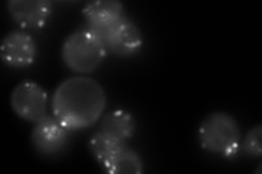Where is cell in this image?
<instances>
[{"label":"cell","mask_w":262,"mask_h":174,"mask_svg":"<svg viewBox=\"0 0 262 174\" xmlns=\"http://www.w3.org/2000/svg\"><path fill=\"white\" fill-rule=\"evenodd\" d=\"M106 94L97 81L73 77L56 88L52 99L54 117L69 131H81L101 119L106 108Z\"/></svg>","instance_id":"6da1fadb"},{"label":"cell","mask_w":262,"mask_h":174,"mask_svg":"<svg viewBox=\"0 0 262 174\" xmlns=\"http://www.w3.org/2000/svg\"><path fill=\"white\" fill-rule=\"evenodd\" d=\"M198 138L204 151L224 158H234L241 152L239 126L226 112L217 111L208 114L200 123Z\"/></svg>","instance_id":"7a4b0ae2"},{"label":"cell","mask_w":262,"mask_h":174,"mask_svg":"<svg viewBox=\"0 0 262 174\" xmlns=\"http://www.w3.org/2000/svg\"><path fill=\"white\" fill-rule=\"evenodd\" d=\"M107 55L102 38L86 27L72 32L66 38L61 57L66 67L79 74H89L101 67Z\"/></svg>","instance_id":"3957f363"},{"label":"cell","mask_w":262,"mask_h":174,"mask_svg":"<svg viewBox=\"0 0 262 174\" xmlns=\"http://www.w3.org/2000/svg\"><path fill=\"white\" fill-rule=\"evenodd\" d=\"M10 104L19 118L35 123L47 115L48 95L37 83L24 81L12 90Z\"/></svg>","instance_id":"277c9868"},{"label":"cell","mask_w":262,"mask_h":174,"mask_svg":"<svg viewBox=\"0 0 262 174\" xmlns=\"http://www.w3.org/2000/svg\"><path fill=\"white\" fill-rule=\"evenodd\" d=\"M103 40L107 53L121 58L134 57L143 46V35L137 24L124 16L112 28L97 34Z\"/></svg>","instance_id":"5b68a950"},{"label":"cell","mask_w":262,"mask_h":174,"mask_svg":"<svg viewBox=\"0 0 262 174\" xmlns=\"http://www.w3.org/2000/svg\"><path fill=\"white\" fill-rule=\"evenodd\" d=\"M69 132L54 114H47L34 123L31 133V144L39 155L54 157L67 147Z\"/></svg>","instance_id":"8992f818"},{"label":"cell","mask_w":262,"mask_h":174,"mask_svg":"<svg viewBox=\"0 0 262 174\" xmlns=\"http://www.w3.org/2000/svg\"><path fill=\"white\" fill-rule=\"evenodd\" d=\"M0 55L7 67L12 69L28 68L36 59V41L23 31L10 32L3 39Z\"/></svg>","instance_id":"52a82bcc"},{"label":"cell","mask_w":262,"mask_h":174,"mask_svg":"<svg viewBox=\"0 0 262 174\" xmlns=\"http://www.w3.org/2000/svg\"><path fill=\"white\" fill-rule=\"evenodd\" d=\"M7 8L12 20L27 30L43 29L53 12L48 0H11Z\"/></svg>","instance_id":"ba28073f"},{"label":"cell","mask_w":262,"mask_h":174,"mask_svg":"<svg viewBox=\"0 0 262 174\" xmlns=\"http://www.w3.org/2000/svg\"><path fill=\"white\" fill-rule=\"evenodd\" d=\"M82 13L85 19L86 28L96 34H102L126 16L124 5L116 0L91 2L85 5Z\"/></svg>","instance_id":"9c48e42d"},{"label":"cell","mask_w":262,"mask_h":174,"mask_svg":"<svg viewBox=\"0 0 262 174\" xmlns=\"http://www.w3.org/2000/svg\"><path fill=\"white\" fill-rule=\"evenodd\" d=\"M127 146L126 140L105 133L102 130L97 131L89 140V151L100 165L111 160Z\"/></svg>","instance_id":"30bf717a"},{"label":"cell","mask_w":262,"mask_h":174,"mask_svg":"<svg viewBox=\"0 0 262 174\" xmlns=\"http://www.w3.org/2000/svg\"><path fill=\"white\" fill-rule=\"evenodd\" d=\"M100 130L127 142L135 134L136 121L133 115L125 110H114L103 118Z\"/></svg>","instance_id":"8fae6325"},{"label":"cell","mask_w":262,"mask_h":174,"mask_svg":"<svg viewBox=\"0 0 262 174\" xmlns=\"http://www.w3.org/2000/svg\"><path fill=\"white\" fill-rule=\"evenodd\" d=\"M101 167L111 174H139L143 172L144 165L140 155L127 146Z\"/></svg>","instance_id":"7c38bea8"},{"label":"cell","mask_w":262,"mask_h":174,"mask_svg":"<svg viewBox=\"0 0 262 174\" xmlns=\"http://www.w3.org/2000/svg\"><path fill=\"white\" fill-rule=\"evenodd\" d=\"M261 135L262 129L261 124H257L246 134L244 140L241 144V151L246 155L252 157V158H260L262 148H261Z\"/></svg>","instance_id":"4fadbf2b"}]
</instances>
